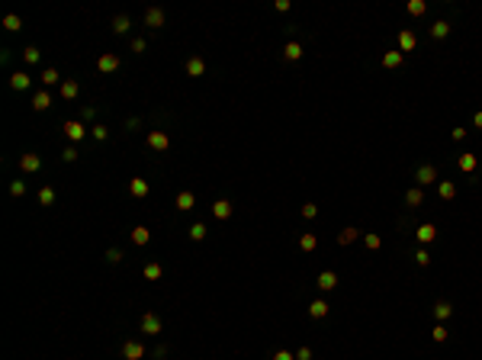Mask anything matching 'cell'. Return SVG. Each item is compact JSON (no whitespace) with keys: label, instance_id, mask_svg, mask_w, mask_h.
I'll return each mask as SVG.
<instances>
[{"label":"cell","instance_id":"1","mask_svg":"<svg viewBox=\"0 0 482 360\" xmlns=\"http://www.w3.org/2000/svg\"><path fill=\"white\" fill-rule=\"evenodd\" d=\"M148 148H154V151H167V148H171V139H167V132H161V129L148 132Z\"/></svg>","mask_w":482,"mask_h":360},{"label":"cell","instance_id":"2","mask_svg":"<svg viewBox=\"0 0 482 360\" xmlns=\"http://www.w3.org/2000/svg\"><path fill=\"white\" fill-rule=\"evenodd\" d=\"M145 357V344L141 341H126L122 344V360H141Z\"/></svg>","mask_w":482,"mask_h":360},{"label":"cell","instance_id":"3","mask_svg":"<svg viewBox=\"0 0 482 360\" xmlns=\"http://www.w3.org/2000/svg\"><path fill=\"white\" fill-rule=\"evenodd\" d=\"M39 167H42V158H39V154H32V151L19 154V171H26V174H36Z\"/></svg>","mask_w":482,"mask_h":360},{"label":"cell","instance_id":"4","mask_svg":"<svg viewBox=\"0 0 482 360\" xmlns=\"http://www.w3.org/2000/svg\"><path fill=\"white\" fill-rule=\"evenodd\" d=\"M145 26L148 29H161V26H164V10H161V6H148L145 10Z\"/></svg>","mask_w":482,"mask_h":360},{"label":"cell","instance_id":"5","mask_svg":"<svg viewBox=\"0 0 482 360\" xmlns=\"http://www.w3.org/2000/svg\"><path fill=\"white\" fill-rule=\"evenodd\" d=\"M119 68V55H113V52H103V55L97 58V71H103V74H113Z\"/></svg>","mask_w":482,"mask_h":360},{"label":"cell","instance_id":"6","mask_svg":"<svg viewBox=\"0 0 482 360\" xmlns=\"http://www.w3.org/2000/svg\"><path fill=\"white\" fill-rule=\"evenodd\" d=\"M141 331H145V335H161V318L154 315V312H145V315H141Z\"/></svg>","mask_w":482,"mask_h":360},{"label":"cell","instance_id":"7","mask_svg":"<svg viewBox=\"0 0 482 360\" xmlns=\"http://www.w3.org/2000/svg\"><path fill=\"white\" fill-rule=\"evenodd\" d=\"M415 45H418V39H415V32H412V29H402V32H399V52H402V55H405V52H415Z\"/></svg>","mask_w":482,"mask_h":360},{"label":"cell","instance_id":"8","mask_svg":"<svg viewBox=\"0 0 482 360\" xmlns=\"http://www.w3.org/2000/svg\"><path fill=\"white\" fill-rule=\"evenodd\" d=\"M65 135L71 142H80L87 135V129H84V122H77V119H71V122H65Z\"/></svg>","mask_w":482,"mask_h":360},{"label":"cell","instance_id":"9","mask_svg":"<svg viewBox=\"0 0 482 360\" xmlns=\"http://www.w3.org/2000/svg\"><path fill=\"white\" fill-rule=\"evenodd\" d=\"M335 287H338V274L335 270H322V274H318V289L328 293V289H335Z\"/></svg>","mask_w":482,"mask_h":360},{"label":"cell","instance_id":"10","mask_svg":"<svg viewBox=\"0 0 482 360\" xmlns=\"http://www.w3.org/2000/svg\"><path fill=\"white\" fill-rule=\"evenodd\" d=\"M415 180L421 183V187H427V183H434V180H437V171H434L431 164H421V167H418V174H415Z\"/></svg>","mask_w":482,"mask_h":360},{"label":"cell","instance_id":"11","mask_svg":"<svg viewBox=\"0 0 482 360\" xmlns=\"http://www.w3.org/2000/svg\"><path fill=\"white\" fill-rule=\"evenodd\" d=\"M49 106H52V93L49 90H39L36 97H32V110H36V113H45Z\"/></svg>","mask_w":482,"mask_h":360},{"label":"cell","instance_id":"12","mask_svg":"<svg viewBox=\"0 0 482 360\" xmlns=\"http://www.w3.org/2000/svg\"><path fill=\"white\" fill-rule=\"evenodd\" d=\"M212 216H215L219 222H225L228 216H232V203H228V200H215V203H212Z\"/></svg>","mask_w":482,"mask_h":360},{"label":"cell","instance_id":"13","mask_svg":"<svg viewBox=\"0 0 482 360\" xmlns=\"http://www.w3.org/2000/svg\"><path fill=\"white\" fill-rule=\"evenodd\" d=\"M187 74H190V77H203V74H206V61L193 55V58L187 61Z\"/></svg>","mask_w":482,"mask_h":360},{"label":"cell","instance_id":"14","mask_svg":"<svg viewBox=\"0 0 482 360\" xmlns=\"http://www.w3.org/2000/svg\"><path fill=\"white\" fill-rule=\"evenodd\" d=\"M405 203H409V209H418L424 203V193H421V187H412V190H405Z\"/></svg>","mask_w":482,"mask_h":360},{"label":"cell","instance_id":"15","mask_svg":"<svg viewBox=\"0 0 482 360\" xmlns=\"http://www.w3.org/2000/svg\"><path fill=\"white\" fill-rule=\"evenodd\" d=\"M434 238H437V228H434L431 222H424V225H418V241H421V244H431Z\"/></svg>","mask_w":482,"mask_h":360},{"label":"cell","instance_id":"16","mask_svg":"<svg viewBox=\"0 0 482 360\" xmlns=\"http://www.w3.org/2000/svg\"><path fill=\"white\" fill-rule=\"evenodd\" d=\"M161 274H164V267L154 264V261H148L145 267H141V277H145V280H161Z\"/></svg>","mask_w":482,"mask_h":360},{"label":"cell","instance_id":"17","mask_svg":"<svg viewBox=\"0 0 482 360\" xmlns=\"http://www.w3.org/2000/svg\"><path fill=\"white\" fill-rule=\"evenodd\" d=\"M193 206H196V196L190 193V190H183V193L177 196V209H180V213H190Z\"/></svg>","mask_w":482,"mask_h":360},{"label":"cell","instance_id":"18","mask_svg":"<svg viewBox=\"0 0 482 360\" xmlns=\"http://www.w3.org/2000/svg\"><path fill=\"white\" fill-rule=\"evenodd\" d=\"M132 241L138 244V248H145V244L151 241V232H148L145 225H135V228H132Z\"/></svg>","mask_w":482,"mask_h":360},{"label":"cell","instance_id":"19","mask_svg":"<svg viewBox=\"0 0 482 360\" xmlns=\"http://www.w3.org/2000/svg\"><path fill=\"white\" fill-rule=\"evenodd\" d=\"M129 190H132V196H138V200H145V196H148V180H141V177H132V183H129Z\"/></svg>","mask_w":482,"mask_h":360},{"label":"cell","instance_id":"20","mask_svg":"<svg viewBox=\"0 0 482 360\" xmlns=\"http://www.w3.org/2000/svg\"><path fill=\"white\" fill-rule=\"evenodd\" d=\"M450 36V23L447 19H437V23L431 26V39H447Z\"/></svg>","mask_w":482,"mask_h":360},{"label":"cell","instance_id":"21","mask_svg":"<svg viewBox=\"0 0 482 360\" xmlns=\"http://www.w3.org/2000/svg\"><path fill=\"white\" fill-rule=\"evenodd\" d=\"M309 315L312 318H328V302H325V299H315V302L309 305Z\"/></svg>","mask_w":482,"mask_h":360},{"label":"cell","instance_id":"22","mask_svg":"<svg viewBox=\"0 0 482 360\" xmlns=\"http://www.w3.org/2000/svg\"><path fill=\"white\" fill-rule=\"evenodd\" d=\"M77 93H80L77 80H61V97H65V100H74Z\"/></svg>","mask_w":482,"mask_h":360},{"label":"cell","instance_id":"23","mask_svg":"<svg viewBox=\"0 0 482 360\" xmlns=\"http://www.w3.org/2000/svg\"><path fill=\"white\" fill-rule=\"evenodd\" d=\"M450 315H453V305L450 302H437V305H434V318H437V322H447Z\"/></svg>","mask_w":482,"mask_h":360},{"label":"cell","instance_id":"24","mask_svg":"<svg viewBox=\"0 0 482 360\" xmlns=\"http://www.w3.org/2000/svg\"><path fill=\"white\" fill-rule=\"evenodd\" d=\"M402 61H405L402 52H386V55H383V68H399Z\"/></svg>","mask_w":482,"mask_h":360},{"label":"cell","instance_id":"25","mask_svg":"<svg viewBox=\"0 0 482 360\" xmlns=\"http://www.w3.org/2000/svg\"><path fill=\"white\" fill-rule=\"evenodd\" d=\"M10 87H13V90H26V87H29V74L16 71V74L10 77Z\"/></svg>","mask_w":482,"mask_h":360},{"label":"cell","instance_id":"26","mask_svg":"<svg viewBox=\"0 0 482 360\" xmlns=\"http://www.w3.org/2000/svg\"><path fill=\"white\" fill-rule=\"evenodd\" d=\"M299 248H302V251H315V248H318V238H315L312 232H302V235H299Z\"/></svg>","mask_w":482,"mask_h":360},{"label":"cell","instance_id":"27","mask_svg":"<svg viewBox=\"0 0 482 360\" xmlns=\"http://www.w3.org/2000/svg\"><path fill=\"white\" fill-rule=\"evenodd\" d=\"M283 55H286L289 61H299V58H302V45H299V42H286V49H283Z\"/></svg>","mask_w":482,"mask_h":360},{"label":"cell","instance_id":"28","mask_svg":"<svg viewBox=\"0 0 482 360\" xmlns=\"http://www.w3.org/2000/svg\"><path fill=\"white\" fill-rule=\"evenodd\" d=\"M437 193H440V200H453V196H457V183L444 180V183L437 187Z\"/></svg>","mask_w":482,"mask_h":360},{"label":"cell","instance_id":"29","mask_svg":"<svg viewBox=\"0 0 482 360\" xmlns=\"http://www.w3.org/2000/svg\"><path fill=\"white\" fill-rule=\"evenodd\" d=\"M476 164H479V161H476V154H460V171H466V174H470V171H476Z\"/></svg>","mask_w":482,"mask_h":360},{"label":"cell","instance_id":"30","mask_svg":"<svg viewBox=\"0 0 482 360\" xmlns=\"http://www.w3.org/2000/svg\"><path fill=\"white\" fill-rule=\"evenodd\" d=\"M129 26H132V23H129V16H126V13L113 19V32H116V36H122V32H129Z\"/></svg>","mask_w":482,"mask_h":360},{"label":"cell","instance_id":"31","mask_svg":"<svg viewBox=\"0 0 482 360\" xmlns=\"http://www.w3.org/2000/svg\"><path fill=\"white\" fill-rule=\"evenodd\" d=\"M39 203H42V206H52V203H55V190L42 187V190H39Z\"/></svg>","mask_w":482,"mask_h":360},{"label":"cell","instance_id":"32","mask_svg":"<svg viewBox=\"0 0 482 360\" xmlns=\"http://www.w3.org/2000/svg\"><path fill=\"white\" fill-rule=\"evenodd\" d=\"M190 238L203 241V238H206V225H203V222H193V225H190Z\"/></svg>","mask_w":482,"mask_h":360},{"label":"cell","instance_id":"33","mask_svg":"<svg viewBox=\"0 0 482 360\" xmlns=\"http://www.w3.org/2000/svg\"><path fill=\"white\" fill-rule=\"evenodd\" d=\"M77 158H80V151H77V148H74V145H68L65 151H61V161H65V164H74V161H77Z\"/></svg>","mask_w":482,"mask_h":360},{"label":"cell","instance_id":"34","mask_svg":"<svg viewBox=\"0 0 482 360\" xmlns=\"http://www.w3.org/2000/svg\"><path fill=\"white\" fill-rule=\"evenodd\" d=\"M424 10H427L424 0H409V16H421Z\"/></svg>","mask_w":482,"mask_h":360},{"label":"cell","instance_id":"35","mask_svg":"<svg viewBox=\"0 0 482 360\" xmlns=\"http://www.w3.org/2000/svg\"><path fill=\"white\" fill-rule=\"evenodd\" d=\"M3 29H10V32L23 29V19H19V16H13V13H10V16H3Z\"/></svg>","mask_w":482,"mask_h":360},{"label":"cell","instance_id":"36","mask_svg":"<svg viewBox=\"0 0 482 360\" xmlns=\"http://www.w3.org/2000/svg\"><path fill=\"white\" fill-rule=\"evenodd\" d=\"M350 241H357V228H344V232L338 235V244H344V248H347Z\"/></svg>","mask_w":482,"mask_h":360},{"label":"cell","instance_id":"37","mask_svg":"<svg viewBox=\"0 0 482 360\" xmlns=\"http://www.w3.org/2000/svg\"><path fill=\"white\" fill-rule=\"evenodd\" d=\"M363 244H366V248H370V251H376L379 244H383V238H379L376 232H366V235H363Z\"/></svg>","mask_w":482,"mask_h":360},{"label":"cell","instance_id":"38","mask_svg":"<svg viewBox=\"0 0 482 360\" xmlns=\"http://www.w3.org/2000/svg\"><path fill=\"white\" fill-rule=\"evenodd\" d=\"M58 80H61V77H58L55 68H45V71H42V84H45V87H49V84H58Z\"/></svg>","mask_w":482,"mask_h":360},{"label":"cell","instance_id":"39","mask_svg":"<svg viewBox=\"0 0 482 360\" xmlns=\"http://www.w3.org/2000/svg\"><path fill=\"white\" fill-rule=\"evenodd\" d=\"M431 338H434V341H447V328H444V325H434V328H431Z\"/></svg>","mask_w":482,"mask_h":360},{"label":"cell","instance_id":"40","mask_svg":"<svg viewBox=\"0 0 482 360\" xmlns=\"http://www.w3.org/2000/svg\"><path fill=\"white\" fill-rule=\"evenodd\" d=\"M23 58L29 61V65H36V61H39V49H36V45H29V49H23Z\"/></svg>","mask_w":482,"mask_h":360},{"label":"cell","instance_id":"41","mask_svg":"<svg viewBox=\"0 0 482 360\" xmlns=\"http://www.w3.org/2000/svg\"><path fill=\"white\" fill-rule=\"evenodd\" d=\"M315 216H318V206H315V203H305V206H302V219H315Z\"/></svg>","mask_w":482,"mask_h":360},{"label":"cell","instance_id":"42","mask_svg":"<svg viewBox=\"0 0 482 360\" xmlns=\"http://www.w3.org/2000/svg\"><path fill=\"white\" fill-rule=\"evenodd\" d=\"M90 135H93L97 142H103L106 135H110V129H106V126H93V129H90Z\"/></svg>","mask_w":482,"mask_h":360},{"label":"cell","instance_id":"43","mask_svg":"<svg viewBox=\"0 0 482 360\" xmlns=\"http://www.w3.org/2000/svg\"><path fill=\"white\" fill-rule=\"evenodd\" d=\"M10 193H13V196H23V193H26V183H23V180H13V183H10Z\"/></svg>","mask_w":482,"mask_h":360},{"label":"cell","instance_id":"44","mask_svg":"<svg viewBox=\"0 0 482 360\" xmlns=\"http://www.w3.org/2000/svg\"><path fill=\"white\" fill-rule=\"evenodd\" d=\"M415 261H418V267H427V264H431V254H427V251L421 248V251L415 254Z\"/></svg>","mask_w":482,"mask_h":360},{"label":"cell","instance_id":"45","mask_svg":"<svg viewBox=\"0 0 482 360\" xmlns=\"http://www.w3.org/2000/svg\"><path fill=\"white\" fill-rule=\"evenodd\" d=\"M106 261H110V264H119L122 261V251L119 248H110V251H106Z\"/></svg>","mask_w":482,"mask_h":360},{"label":"cell","instance_id":"46","mask_svg":"<svg viewBox=\"0 0 482 360\" xmlns=\"http://www.w3.org/2000/svg\"><path fill=\"white\" fill-rule=\"evenodd\" d=\"M450 139H453V142H463V139H466V129H460V126H457V129L450 132Z\"/></svg>","mask_w":482,"mask_h":360},{"label":"cell","instance_id":"47","mask_svg":"<svg viewBox=\"0 0 482 360\" xmlns=\"http://www.w3.org/2000/svg\"><path fill=\"white\" fill-rule=\"evenodd\" d=\"M296 360H312V351L309 348H299V351H296Z\"/></svg>","mask_w":482,"mask_h":360},{"label":"cell","instance_id":"48","mask_svg":"<svg viewBox=\"0 0 482 360\" xmlns=\"http://www.w3.org/2000/svg\"><path fill=\"white\" fill-rule=\"evenodd\" d=\"M274 360H296V354H289V351H276Z\"/></svg>","mask_w":482,"mask_h":360},{"label":"cell","instance_id":"49","mask_svg":"<svg viewBox=\"0 0 482 360\" xmlns=\"http://www.w3.org/2000/svg\"><path fill=\"white\" fill-rule=\"evenodd\" d=\"M97 116V110H93V106H84V110H80V119H93Z\"/></svg>","mask_w":482,"mask_h":360},{"label":"cell","instance_id":"50","mask_svg":"<svg viewBox=\"0 0 482 360\" xmlns=\"http://www.w3.org/2000/svg\"><path fill=\"white\" fill-rule=\"evenodd\" d=\"M132 52H145V39H132Z\"/></svg>","mask_w":482,"mask_h":360},{"label":"cell","instance_id":"51","mask_svg":"<svg viewBox=\"0 0 482 360\" xmlns=\"http://www.w3.org/2000/svg\"><path fill=\"white\" fill-rule=\"evenodd\" d=\"M289 10V0H276V13H286Z\"/></svg>","mask_w":482,"mask_h":360},{"label":"cell","instance_id":"52","mask_svg":"<svg viewBox=\"0 0 482 360\" xmlns=\"http://www.w3.org/2000/svg\"><path fill=\"white\" fill-rule=\"evenodd\" d=\"M473 122H476V126H479V129H482V110H479V113H476V116H473Z\"/></svg>","mask_w":482,"mask_h":360}]
</instances>
